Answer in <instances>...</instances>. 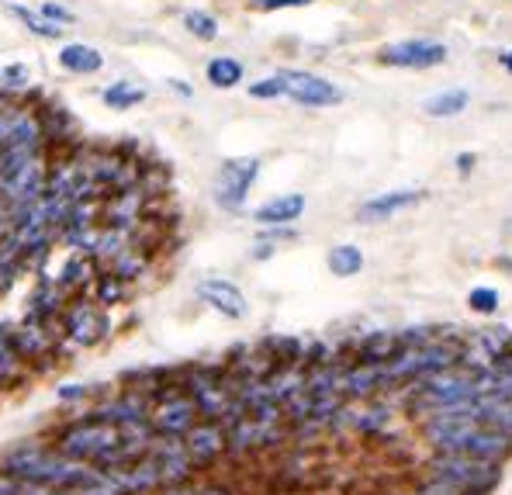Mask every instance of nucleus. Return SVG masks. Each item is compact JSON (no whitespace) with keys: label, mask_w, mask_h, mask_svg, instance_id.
Here are the masks:
<instances>
[{"label":"nucleus","mask_w":512,"mask_h":495,"mask_svg":"<svg viewBox=\"0 0 512 495\" xmlns=\"http://www.w3.org/2000/svg\"><path fill=\"white\" fill-rule=\"evenodd\" d=\"M0 475L14 478L32 489H56V492H80L90 482H97L101 471L94 464H80L63 457L52 440H21L0 457Z\"/></svg>","instance_id":"f257e3e1"},{"label":"nucleus","mask_w":512,"mask_h":495,"mask_svg":"<svg viewBox=\"0 0 512 495\" xmlns=\"http://www.w3.org/2000/svg\"><path fill=\"white\" fill-rule=\"evenodd\" d=\"M454 167H457V174H461V177H471L474 167H478V153H457Z\"/></svg>","instance_id":"ea45409f"},{"label":"nucleus","mask_w":512,"mask_h":495,"mask_svg":"<svg viewBox=\"0 0 512 495\" xmlns=\"http://www.w3.org/2000/svg\"><path fill=\"white\" fill-rule=\"evenodd\" d=\"M471 405H461V409L440 412V416H429V419H423V423H416L426 450H433V454L474 457V461L509 464L512 461V440H506L495 430H488V426H481L478 419H474Z\"/></svg>","instance_id":"f03ea898"},{"label":"nucleus","mask_w":512,"mask_h":495,"mask_svg":"<svg viewBox=\"0 0 512 495\" xmlns=\"http://www.w3.org/2000/svg\"><path fill=\"white\" fill-rule=\"evenodd\" d=\"M474 419L488 430L502 433L506 440H512V402L509 399H492V395H481L478 402L471 405Z\"/></svg>","instance_id":"aec40b11"},{"label":"nucleus","mask_w":512,"mask_h":495,"mask_svg":"<svg viewBox=\"0 0 512 495\" xmlns=\"http://www.w3.org/2000/svg\"><path fill=\"white\" fill-rule=\"evenodd\" d=\"M326 267L333 277H357L364 270V250L357 243H336L326 253Z\"/></svg>","instance_id":"b1692460"},{"label":"nucleus","mask_w":512,"mask_h":495,"mask_svg":"<svg viewBox=\"0 0 512 495\" xmlns=\"http://www.w3.org/2000/svg\"><path fill=\"white\" fill-rule=\"evenodd\" d=\"M0 80H14L11 87H21V84H28V70L25 66H7V70L0 73Z\"/></svg>","instance_id":"a19ab883"},{"label":"nucleus","mask_w":512,"mask_h":495,"mask_svg":"<svg viewBox=\"0 0 512 495\" xmlns=\"http://www.w3.org/2000/svg\"><path fill=\"white\" fill-rule=\"evenodd\" d=\"M426 198H429V191H423V187H402V191L374 194V198H367L364 205L357 208V222H360V225L388 222V219H395V215L409 212V208L423 205Z\"/></svg>","instance_id":"ddd939ff"},{"label":"nucleus","mask_w":512,"mask_h":495,"mask_svg":"<svg viewBox=\"0 0 512 495\" xmlns=\"http://www.w3.org/2000/svg\"><path fill=\"white\" fill-rule=\"evenodd\" d=\"M398 350H402V336H398L395 329H371V333H364L357 343H353L350 360H357V364H371V367H384L388 360L398 357Z\"/></svg>","instance_id":"dca6fc26"},{"label":"nucleus","mask_w":512,"mask_h":495,"mask_svg":"<svg viewBox=\"0 0 512 495\" xmlns=\"http://www.w3.org/2000/svg\"><path fill=\"white\" fill-rule=\"evenodd\" d=\"M87 281H94V257H87V253H70V260L59 267L56 284L70 295V291L84 288Z\"/></svg>","instance_id":"393cba45"},{"label":"nucleus","mask_w":512,"mask_h":495,"mask_svg":"<svg viewBox=\"0 0 512 495\" xmlns=\"http://www.w3.org/2000/svg\"><path fill=\"white\" fill-rule=\"evenodd\" d=\"M256 177H260V160L256 156H232L218 167L212 198L222 212H243L246 198H250Z\"/></svg>","instance_id":"423d86ee"},{"label":"nucleus","mask_w":512,"mask_h":495,"mask_svg":"<svg viewBox=\"0 0 512 495\" xmlns=\"http://www.w3.org/2000/svg\"><path fill=\"white\" fill-rule=\"evenodd\" d=\"M170 90H177L180 97H194V90L187 87V80H170Z\"/></svg>","instance_id":"a18cd8bd"},{"label":"nucleus","mask_w":512,"mask_h":495,"mask_svg":"<svg viewBox=\"0 0 512 495\" xmlns=\"http://www.w3.org/2000/svg\"><path fill=\"white\" fill-rule=\"evenodd\" d=\"M388 495H457V492L443 489V485H436V482H429V478L419 475L409 489H398V492H388Z\"/></svg>","instance_id":"e433bc0d"},{"label":"nucleus","mask_w":512,"mask_h":495,"mask_svg":"<svg viewBox=\"0 0 512 495\" xmlns=\"http://www.w3.org/2000/svg\"><path fill=\"white\" fill-rule=\"evenodd\" d=\"M305 208H308L305 194H298V191L277 194V198L263 201V205L256 208L253 222L260 225V229H270V225H291V222H298L301 215H305Z\"/></svg>","instance_id":"a211bd4d"},{"label":"nucleus","mask_w":512,"mask_h":495,"mask_svg":"<svg viewBox=\"0 0 512 495\" xmlns=\"http://www.w3.org/2000/svg\"><path fill=\"white\" fill-rule=\"evenodd\" d=\"M184 450L198 475H212L222 461H229V430L215 419H201L184 437Z\"/></svg>","instance_id":"6e6552de"},{"label":"nucleus","mask_w":512,"mask_h":495,"mask_svg":"<svg viewBox=\"0 0 512 495\" xmlns=\"http://www.w3.org/2000/svg\"><path fill=\"white\" fill-rule=\"evenodd\" d=\"M478 374H471L468 367L454 364L447 371H436L429 378H419L416 385H409L405 392H398V412L409 423H423L429 416L440 412L461 409V405L478 402Z\"/></svg>","instance_id":"7ed1b4c3"},{"label":"nucleus","mask_w":512,"mask_h":495,"mask_svg":"<svg viewBox=\"0 0 512 495\" xmlns=\"http://www.w3.org/2000/svg\"><path fill=\"white\" fill-rule=\"evenodd\" d=\"M39 11H42V18H49L52 25H59V28L73 25V11H66L63 4H52V0H45V4L39 7Z\"/></svg>","instance_id":"4c0bfd02"},{"label":"nucleus","mask_w":512,"mask_h":495,"mask_svg":"<svg viewBox=\"0 0 512 495\" xmlns=\"http://www.w3.org/2000/svg\"><path fill=\"white\" fill-rule=\"evenodd\" d=\"M142 270H146V257H142L139 250H132V246H125V250L118 253V257L108 264V274L122 277L125 284H128V281H139Z\"/></svg>","instance_id":"cd10ccee"},{"label":"nucleus","mask_w":512,"mask_h":495,"mask_svg":"<svg viewBox=\"0 0 512 495\" xmlns=\"http://www.w3.org/2000/svg\"><path fill=\"white\" fill-rule=\"evenodd\" d=\"M391 426H395V409H391L388 399H374L364 405H353V426L350 433H357L360 440H388Z\"/></svg>","instance_id":"2eb2a0df"},{"label":"nucleus","mask_w":512,"mask_h":495,"mask_svg":"<svg viewBox=\"0 0 512 495\" xmlns=\"http://www.w3.org/2000/svg\"><path fill=\"white\" fill-rule=\"evenodd\" d=\"M101 101L108 104L111 111H128V108H135V104L146 101V90H142L139 84H128V80H118V84H111L108 90H104Z\"/></svg>","instance_id":"bb28decb"},{"label":"nucleus","mask_w":512,"mask_h":495,"mask_svg":"<svg viewBox=\"0 0 512 495\" xmlns=\"http://www.w3.org/2000/svg\"><path fill=\"white\" fill-rule=\"evenodd\" d=\"M312 0H253L256 11H291V7H308Z\"/></svg>","instance_id":"58836bf2"},{"label":"nucleus","mask_w":512,"mask_h":495,"mask_svg":"<svg viewBox=\"0 0 512 495\" xmlns=\"http://www.w3.org/2000/svg\"><path fill=\"white\" fill-rule=\"evenodd\" d=\"M59 66L70 73H77V77H90V73H97L104 66V56L94 49V45H84V42H70L59 49Z\"/></svg>","instance_id":"412c9836"},{"label":"nucleus","mask_w":512,"mask_h":495,"mask_svg":"<svg viewBox=\"0 0 512 495\" xmlns=\"http://www.w3.org/2000/svg\"><path fill=\"white\" fill-rule=\"evenodd\" d=\"M21 495H77V492H56V489H32V485H25Z\"/></svg>","instance_id":"c03bdc74"},{"label":"nucleus","mask_w":512,"mask_h":495,"mask_svg":"<svg viewBox=\"0 0 512 495\" xmlns=\"http://www.w3.org/2000/svg\"><path fill=\"white\" fill-rule=\"evenodd\" d=\"M18 281V270H11V267H0V295H4L11 284Z\"/></svg>","instance_id":"79ce46f5"},{"label":"nucleus","mask_w":512,"mask_h":495,"mask_svg":"<svg viewBox=\"0 0 512 495\" xmlns=\"http://www.w3.org/2000/svg\"><path fill=\"white\" fill-rule=\"evenodd\" d=\"M502 471H506V464L474 461V457L457 454H433V450L423 461V478L457 495H492L502 485Z\"/></svg>","instance_id":"20e7f679"},{"label":"nucleus","mask_w":512,"mask_h":495,"mask_svg":"<svg viewBox=\"0 0 512 495\" xmlns=\"http://www.w3.org/2000/svg\"><path fill=\"white\" fill-rule=\"evenodd\" d=\"M21 378H25V360L11 340V326H0V392L14 388Z\"/></svg>","instance_id":"4be33fe9"},{"label":"nucleus","mask_w":512,"mask_h":495,"mask_svg":"<svg viewBox=\"0 0 512 495\" xmlns=\"http://www.w3.org/2000/svg\"><path fill=\"white\" fill-rule=\"evenodd\" d=\"M194 495H243L232 482L225 478H205V482H194Z\"/></svg>","instance_id":"c9c22d12"},{"label":"nucleus","mask_w":512,"mask_h":495,"mask_svg":"<svg viewBox=\"0 0 512 495\" xmlns=\"http://www.w3.org/2000/svg\"><path fill=\"white\" fill-rule=\"evenodd\" d=\"M198 423H201V412H198V405L191 402V395H187L184 388L167 395V399H160L153 405V412H149L153 437H163V440H184Z\"/></svg>","instance_id":"1a4fd4ad"},{"label":"nucleus","mask_w":512,"mask_h":495,"mask_svg":"<svg viewBox=\"0 0 512 495\" xmlns=\"http://www.w3.org/2000/svg\"><path fill=\"white\" fill-rule=\"evenodd\" d=\"M108 333H111V319L97 302L80 298L70 309H63V336L73 347H97L101 340H108Z\"/></svg>","instance_id":"9b49d317"},{"label":"nucleus","mask_w":512,"mask_h":495,"mask_svg":"<svg viewBox=\"0 0 512 495\" xmlns=\"http://www.w3.org/2000/svg\"><path fill=\"white\" fill-rule=\"evenodd\" d=\"M97 388L94 385H84V381H66V385L56 388V399L63 405H73V402H87Z\"/></svg>","instance_id":"72a5a7b5"},{"label":"nucleus","mask_w":512,"mask_h":495,"mask_svg":"<svg viewBox=\"0 0 512 495\" xmlns=\"http://www.w3.org/2000/svg\"><path fill=\"white\" fill-rule=\"evenodd\" d=\"M277 253V246H270V243H256L253 246V260H270Z\"/></svg>","instance_id":"37998d69"},{"label":"nucleus","mask_w":512,"mask_h":495,"mask_svg":"<svg viewBox=\"0 0 512 495\" xmlns=\"http://www.w3.org/2000/svg\"><path fill=\"white\" fill-rule=\"evenodd\" d=\"M450 59V49L436 39H405L391 42L378 52L381 66H395V70H433Z\"/></svg>","instance_id":"9d476101"},{"label":"nucleus","mask_w":512,"mask_h":495,"mask_svg":"<svg viewBox=\"0 0 512 495\" xmlns=\"http://www.w3.org/2000/svg\"><path fill=\"white\" fill-rule=\"evenodd\" d=\"M506 229H509V232H512V219H509V225H506Z\"/></svg>","instance_id":"de8ad7c7"},{"label":"nucleus","mask_w":512,"mask_h":495,"mask_svg":"<svg viewBox=\"0 0 512 495\" xmlns=\"http://www.w3.org/2000/svg\"><path fill=\"white\" fill-rule=\"evenodd\" d=\"M246 90H250V97H256V101H274V97H284V77L274 73V77L256 80V84H250Z\"/></svg>","instance_id":"473e14b6"},{"label":"nucleus","mask_w":512,"mask_h":495,"mask_svg":"<svg viewBox=\"0 0 512 495\" xmlns=\"http://www.w3.org/2000/svg\"><path fill=\"white\" fill-rule=\"evenodd\" d=\"M184 28L201 42H215L218 39V18L208 11H187L184 14Z\"/></svg>","instance_id":"2f4dec72"},{"label":"nucleus","mask_w":512,"mask_h":495,"mask_svg":"<svg viewBox=\"0 0 512 495\" xmlns=\"http://www.w3.org/2000/svg\"><path fill=\"white\" fill-rule=\"evenodd\" d=\"M63 305H66V291L56 284V277H39L35 291L28 295L25 319L39 322V326H49L56 315H63Z\"/></svg>","instance_id":"f3484780"},{"label":"nucleus","mask_w":512,"mask_h":495,"mask_svg":"<svg viewBox=\"0 0 512 495\" xmlns=\"http://www.w3.org/2000/svg\"><path fill=\"white\" fill-rule=\"evenodd\" d=\"M118 440H122V430H115V426H108V423H97L87 412L70 419V423H63L52 433V447L63 457L80 461V464H97Z\"/></svg>","instance_id":"39448f33"},{"label":"nucleus","mask_w":512,"mask_h":495,"mask_svg":"<svg viewBox=\"0 0 512 495\" xmlns=\"http://www.w3.org/2000/svg\"><path fill=\"white\" fill-rule=\"evenodd\" d=\"M468 104H471L468 90H464V87H447V90H440V94L426 97L423 111L429 118H457V115H464V111H468Z\"/></svg>","instance_id":"5701e85b"},{"label":"nucleus","mask_w":512,"mask_h":495,"mask_svg":"<svg viewBox=\"0 0 512 495\" xmlns=\"http://www.w3.org/2000/svg\"><path fill=\"white\" fill-rule=\"evenodd\" d=\"M194 295H198L208 309L225 315V319H246V315H250V302H246L243 288L232 284L229 277H201Z\"/></svg>","instance_id":"4468645a"},{"label":"nucleus","mask_w":512,"mask_h":495,"mask_svg":"<svg viewBox=\"0 0 512 495\" xmlns=\"http://www.w3.org/2000/svg\"><path fill=\"white\" fill-rule=\"evenodd\" d=\"M11 340L14 347H18L21 360H42L52 354V347H56V340H52V333L39 322H21L18 329H11Z\"/></svg>","instance_id":"6ab92c4d"},{"label":"nucleus","mask_w":512,"mask_h":495,"mask_svg":"<svg viewBox=\"0 0 512 495\" xmlns=\"http://www.w3.org/2000/svg\"><path fill=\"white\" fill-rule=\"evenodd\" d=\"M149 412H153V402H149L146 395L132 392V388H122V392H115V395H104L94 409H87V416L128 433V430H153V426H149Z\"/></svg>","instance_id":"0eeeda50"},{"label":"nucleus","mask_w":512,"mask_h":495,"mask_svg":"<svg viewBox=\"0 0 512 495\" xmlns=\"http://www.w3.org/2000/svg\"><path fill=\"white\" fill-rule=\"evenodd\" d=\"M499 63H502V70H506V73H512V49H506V52H502V56H499Z\"/></svg>","instance_id":"49530a36"},{"label":"nucleus","mask_w":512,"mask_h":495,"mask_svg":"<svg viewBox=\"0 0 512 495\" xmlns=\"http://www.w3.org/2000/svg\"><path fill=\"white\" fill-rule=\"evenodd\" d=\"M298 232L291 225H270V229H260L256 243H270V246H281V243H295Z\"/></svg>","instance_id":"f704fd0d"},{"label":"nucleus","mask_w":512,"mask_h":495,"mask_svg":"<svg viewBox=\"0 0 512 495\" xmlns=\"http://www.w3.org/2000/svg\"><path fill=\"white\" fill-rule=\"evenodd\" d=\"M125 295H128V284L122 281V277H115V274L94 277V302L101 305V309H108V305H118Z\"/></svg>","instance_id":"c756f323"},{"label":"nucleus","mask_w":512,"mask_h":495,"mask_svg":"<svg viewBox=\"0 0 512 495\" xmlns=\"http://www.w3.org/2000/svg\"><path fill=\"white\" fill-rule=\"evenodd\" d=\"M284 77V97L298 104V108H333L343 101V90L333 80L319 77L308 70H281Z\"/></svg>","instance_id":"f8f14e48"},{"label":"nucleus","mask_w":512,"mask_h":495,"mask_svg":"<svg viewBox=\"0 0 512 495\" xmlns=\"http://www.w3.org/2000/svg\"><path fill=\"white\" fill-rule=\"evenodd\" d=\"M499 305H502V295H499V288H492V284H478V288H471L468 291V309L474 315H495L499 312Z\"/></svg>","instance_id":"7c9ffc66"},{"label":"nucleus","mask_w":512,"mask_h":495,"mask_svg":"<svg viewBox=\"0 0 512 495\" xmlns=\"http://www.w3.org/2000/svg\"><path fill=\"white\" fill-rule=\"evenodd\" d=\"M205 77H208V84H212L215 90H232V87L243 84L246 70H243V63H239L236 56H215L212 63L205 66Z\"/></svg>","instance_id":"a878e982"},{"label":"nucleus","mask_w":512,"mask_h":495,"mask_svg":"<svg viewBox=\"0 0 512 495\" xmlns=\"http://www.w3.org/2000/svg\"><path fill=\"white\" fill-rule=\"evenodd\" d=\"M11 14L21 21V25L28 28V32H32V35H39V39H59V35H63V28H59V25H52L49 18H42V11H28V7L14 4V7H11Z\"/></svg>","instance_id":"c85d7f7f"}]
</instances>
